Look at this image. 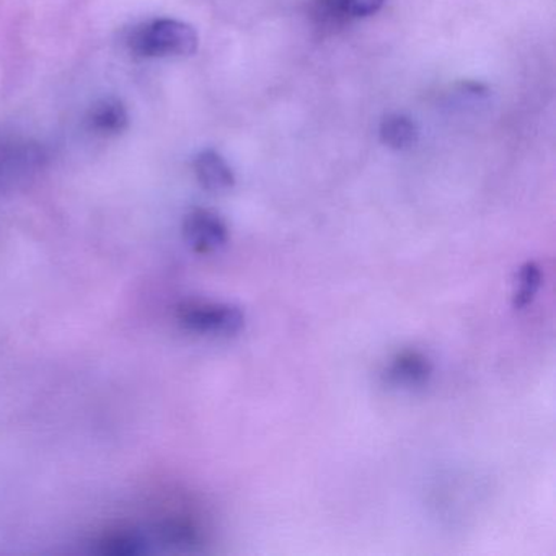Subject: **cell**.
Wrapping results in <instances>:
<instances>
[{
    "mask_svg": "<svg viewBox=\"0 0 556 556\" xmlns=\"http://www.w3.org/2000/svg\"><path fill=\"white\" fill-rule=\"evenodd\" d=\"M198 34L191 25L175 18H155L139 25L128 37L136 56H190L198 50Z\"/></svg>",
    "mask_w": 556,
    "mask_h": 556,
    "instance_id": "cell-1",
    "label": "cell"
},
{
    "mask_svg": "<svg viewBox=\"0 0 556 556\" xmlns=\"http://www.w3.org/2000/svg\"><path fill=\"white\" fill-rule=\"evenodd\" d=\"M177 317L187 330L214 337H233L245 327V315L232 304L185 302L178 307Z\"/></svg>",
    "mask_w": 556,
    "mask_h": 556,
    "instance_id": "cell-2",
    "label": "cell"
},
{
    "mask_svg": "<svg viewBox=\"0 0 556 556\" xmlns=\"http://www.w3.org/2000/svg\"><path fill=\"white\" fill-rule=\"evenodd\" d=\"M184 236L193 252L210 255L226 247L229 227L219 214L197 207L185 217Z\"/></svg>",
    "mask_w": 556,
    "mask_h": 556,
    "instance_id": "cell-3",
    "label": "cell"
},
{
    "mask_svg": "<svg viewBox=\"0 0 556 556\" xmlns=\"http://www.w3.org/2000/svg\"><path fill=\"white\" fill-rule=\"evenodd\" d=\"M383 4L386 0H311V12L321 28H340L377 14Z\"/></svg>",
    "mask_w": 556,
    "mask_h": 556,
    "instance_id": "cell-4",
    "label": "cell"
},
{
    "mask_svg": "<svg viewBox=\"0 0 556 556\" xmlns=\"http://www.w3.org/2000/svg\"><path fill=\"white\" fill-rule=\"evenodd\" d=\"M193 170L204 190L211 193H226L236 185V175L226 159L213 149L201 151L194 157Z\"/></svg>",
    "mask_w": 556,
    "mask_h": 556,
    "instance_id": "cell-5",
    "label": "cell"
},
{
    "mask_svg": "<svg viewBox=\"0 0 556 556\" xmlns=\"http://www.w3.org/2000/svg\"><path fill=\"white\" fill-rule=\"evenodd\" d=\"M432 374V364L419 351H402L387 367V380L395 387H421Z\"/></svg>",
    "mask_w": 556,
    "mask_h": 556,
    "instance_id": "cell-6",
    "label": "cell"
},
{
    "mask_svg": "<svg viewBox=\"0 0 556 556\" xmlns=\"http://www.w3.org/2000/svg\"><path fill=\"white\" fill-rule=\"evenodd\" d=\"M89 123L90 128L99 135H119L128 128L129 116L119 100L106 99L93 106L89 115Z\"/></svg>",
    "mask_w": 556,
    "mask_h": 556,
    "instance_id": "cell-7",
    "label": "cell"
},
{
    "mask_svg": "<svg viewBox=\"0 0 556 556\" xmlns=\"http://www.w3.org/2000/svg\"><path fill=\"white\" fill-rule=\"evenodd\" d=\"M380 139L390 149L405 151L418 141V128L408 116L389 115L380 125Z\"/></svg>",
    "mask_w": 556,
    "mask_h": 556,
    "instance_id": "cell-8",
    "label": "cell"
},
{
    "mask_svg": "<svg viewBox=\"0 0 556 556\" xmlns=\"http://www.w3.org/2000/svg\"><path fill=\"white\" fill-rule=\"evenodd\" d=\"M100 552L106 555L131 556L148 552V539L136 530H115L102 536Z\"/></svg>",
    "mask_w": 556,
    "mask_h": 556,
    "instance_id": "cell-9",
    "label": "cell"
},
{
    "mask_svg": "<svg viewBox=\"0 0 556 556\" xmlns=\"http://www.w3.org/2000/svg\"><path fill=\"white\" fill-rule=\"evenodd\" d=\"M542 286V269L535 262L523 263L516 276V288H514L513 305L516 311H522L527 305L532 304Z\"/></svg>",
    "mask_w": 556,
    "mask_h": 556,
    "instance_id": "cell-10",
    "label": "cell"
}]
</instances>
